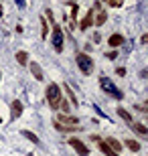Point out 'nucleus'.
I'll use <instances>...</instances> for the list:
<instances>
[{
  "label": "nucleus",
  "instance_id": "1",
  "mask_svg": "<svg viewBox=\"0 0 148 156\" xmlns=\"http://www.w3.org/2000/svg\"><path fill=\"white\" fill-rule=\"evenodd\" d=\"M47 101L51 104L53 110H57L59 105H61V91H59V85L51 83V85L47 87Z\"/></svg>",
  "mask_w": 148,
  "mask_h": 156
},
{
  "label": "nucleus",
  "instance_id": "2",
  "mask_svg": "<svg viewBox=\"0 0 148 156\" xmlns=\"http://www.w3.org/2000/svg\"><path fill=\"white\" fill-rule=\"evenodd\" d=\"M99 87H102L106 93H110V95H114V98L122 99V91H120V89H116V85H114V81H112V79L102 77V79H99Z\"/></svg>",
  "mask_w": 148,
  "mask_h": 156
},
{
  "label": "nucleus",
  "instance_id": "3",
  "mask_svg": "<svg viewBox=\"0 0 148 156\" xmlns=\"http://www.w3.org/2000/svg\"><path fill=\"white\" fill-rule=\"evenodd\" d=\"M77 65H79V69L83 71L85 75H91V71H93V61H91L89 55L79 53V55H77Z\"/></svg>",
  "mask_w": 148,
  "mask_h": 156
},
{
  "label": "nucleus",
  "instance_id": "4",
  "mask_svg": "<svg viewBox=\"0 0 148 156\" xmlns=\"http://www.w3.org/2000/svg\"><path fill=\"white\" fill-rule=\"evenodd\" d=\"M53 47L55 51H63V33H61V27L59 24H53Z\"/></svg>",
  "mask_w": 148,
  "mask_h": 156
},
{
  "label": "nucleus",
  "instance_id": "5",
  "mask_svg": "<svg viewBox=\"0 0 148 156\" xmlns=\"http://www.w3.org/2000/svg\"><path fill=\"white\" fill-rule=\"evenodd\" d=\"M69 144H71V148H75V152H77L79 156H87V154H89V148H87V146L83 144L81 140L71 138V140H69Z\"/></svg>",
  "mask_w": 148,
  "mask_h": 156
},
{
  "label": "nucleus",
  "instance_id": "6",
  "mask_svg": "<svg viewBox=\"0 0 148 156\" xmlns=\"http://www.w3.org/2000/svg\"><path fill=\"white\" fill-rule=\"evenodd\" d=\"M10 108H12V114H10V118H12V120H16V118L20 116V114H23V104H20L18 99H14V101L10 104Z\"/></svg>",
  "mask_w": 148,
  "mask_h": 156
},
{
  "label": "nucleus",
  "instance_id": "7",
  "mask_svg": "<svg viewBox=\"0 0 148 156\" xmlns=\"http://www.w3.org/2000/svg\"><path fill=\"white\" fill-rule=\"evenodd\" d=\"M29 67H31V71H33V75L37 77V81H41L43 79V71H41V67L37 63H29Z\"/></svg>",
  "mask_w": 148,
  "mask_h": 156
},
{
  "label": "nucleus",
  "instance_id": "8",
  "mask_svg": "<svg viewBox=\"0 0 148 156\" xmlns=\"http://www.w3.org/2000/svg\"><path fill=\"white\" fill-rule=\"evenodd\" d=\"M99 150H102L106 156H120L118 152H114V150H112V148H110L108 144H106V142H99Z\"/></svg>",
  "mask_w": 148,
  "mask_h": 156
},
{
  "label": "nucleus",
  "instance_id": "9",
  "mask_svg": "<svg viewBox=\"0 0 148 156\" xmlns=\"http://www.w3.org/2000/svg\"><path fill=\"white\" fill-rule=\"evenodd\" d=\"M106 144H108V146H110V148H112L114 152H118V154H120V150H122V144H120L118 140H114V138H110L108 142H106Z\"/></svg>",
  "mask_w": 148,
  "mask_h": 156
},
{
  "label": "nucleus",
  "instance_id": "10",
  "mask_svg": "<svg viewBox=\"0 0 148 156\" xmlns=\"http://www.w3.org/2000/svg\"><path fill=\"white\" fill-rule=\"evenodd\" d=\"M122 43H124V37L122 35H112L110 37V45L112 47H118V45H122Z\"/></svg>",
  "mask_w": 148,
  "mask_h": 156
},
{
  "label": "nucleus",
  "instance_id": "11",
  "mask_svg": "<svg viewBox=\"0 0 148 156\" xmlns=\"http://www.w3.org/2000/svg\"><path fill=\"white\" fill-rule=\"evenodd\" d=\"M59 120H61L63 124H71L73 128H77V118H71V116H61Z\"/></svg>",
  "mask_w": 148,
  "mask_h": 156
},
{
  "label": "nucleus",
  "instance_id": "12",
  "mask_svg": "<svg viewBox=\"0 0 148 156\" xmlns=\"http://www.w3.org/2000/svg\"><path fill=\"white\" fill-rule=\"evenodd\" d=\"M16 61H18L20 65H27V63H29V57H27V53H24V51H18V53H16Z\"/></svg>",
  "mask_w": 148,
  "mask_h": 156
},
{
  "label": "nucleus",
  "instance_id": "13",
  "mask_svg": "<svg viewBox=\"0 0 148 156\" xmlns=\"http://www.w3.org/2000/svg\"><path fill=\"white\" fill-rule=\"evenodd\" d=\"M130 128H134L136 132H140V134H144V136H148V128H144L142 124H134V122H132V124H130Z\"/></svg>",
  "mask_w": 148,
  "mask_h": 156
},
{
  "label": "nucleus",
  "instance_id": "14",
  "mask_svg": "<svg viewBox=\"0 0 148 156\" xmlns=\"http://www.w3.org/2000/svg\"><path fill=\"white\" fill-rule=\"evenodd\" d=\"M118 116H120V118H124V120L128 122V124H132V116L124 110V108H118Z\"/></svg>",
  "mask_w": 148,
  "mask_h": 156
},
{
  "label": "nucleus",
  "instance_id": "15",
  "mask_svg": "<svg viewBox=\"0 0 148 156\" xmlns=\"http://www.w3.org/2000/svg\"><path fill=\"white\" fill-rule=\"evenodd\" d=\"M23 136H27V138H29L31 142H34V144H39V138H37L33 132H29V130H23Z\"/></svg>",
  "mask_w": 148,
  "mask_h": 156
},
{
  "label": "nucleus",
  "instance_id": "16",
  "mask_svg": "<svg viewBox=\"0 0 148 156\" xmlns=\"http://www.w3.org/2000/svg\"><path fill=\"white\" fill-rule=\"evenodd\" d=\"M91 18H93V12H89V14H87V16L83 18V23H81V29H83V30H85L87 27L91 24Z\"/></svg>",
  "mask_w": 148,
  "mask_h": 156
},
{
  "label": "nucleus",
  "instance_id": "17",
  "mask_svg": "<svg viewBox=\"0 0 148 156\" xmlns=\"http://www.w3.org/2000/svg\"><path fill=\"white\" fill-rule=\"evenodd\" d=\"M126 146H128L130 150H140V144H138L136 140H126Z\"/></svg>",
  "mask_w": 148,
  "mask_h": 156
},
{
  "label": "nucleus",
  "instance_id": "18",
  "mask_svg": "<svg viewBox=\"0 0 148 156\" xmlns=\"http://www.w3.org/2000/svg\"><path fill=\"white\" fill-rule=\"evenodd\" d=\"M106 18H108V16H106V12H99V14H97V18H96V24H99V27H102V24L106 23Z\"/></svg>",
  "mask_w": 148,
  "mask_h": 156
},
{
  "label": "nucleus",
  "instance_id": "19",
  "mask_svg": "<svg viewBox=\"0 0 148 156\" xmlns=\"http://www.w3.org/2000/svg\"><path fill=\"white\" fill-rule=\"evenodd\" d=\"M67 93H69V99H71V104H73V105H77V99H75L73 91H71V89H69V85H67Z\"/></svg>",
  "mask_w": 148,
  "mask_h": 156
},
{
  "label": "nucleus",
  "instance_id": "20",
  "mask_svg": "<svg viewBox=\"0 0 148 156\" xmlns=\"http://www.w3.org/2000/svg\"><path fill=\"white\" fill-rule=\"evenodd\" d=\"M106 2H108L110 6H116V8H118V6H122V0H106Z\"/></svg>",
  "mask_w": 148,
  "mask_h": 156
},
{
  "label": "nucleus",
  "instance_id": "21",
  "mask_svg": "<svg viewBox=\"0 0 148 156\" xmlns=\"http://www.w3.org/2000/svg\"><path fill=\"white\" fill-rule=\"evenodd\" d=\"M93 110H96V112H97V114H99V116H102V118H103V120H108V116H106V114H103V112H102V110H99V108H97V105H93Z\"/></svg>",
  "mask_w": 148,
  "mask_h": 156
},
{
  "label": "nucleus",
  "instance_id": "22",
  "mask_svg": "<svg viewBox=\"0 0 148 156\" xmlns=\"http://www.w3.org/2000/svg\"><path fill=\"white\" fill-rule=\"evenodd\" d=\"M118 75H120V77L126 75V69H124V67H120V69H118Z\"/></svg>",
  "mask_w": 148,
  "mask_h": 156
},
{
  "label": "nucleus",
  "instance_id": "23",
  "mask_svg": "<svg viewBox=\"0 0 148 156\" xmlns=\"http://www.w3.org/2000/svg\"><path fill=\"white\" fill-rule=\"evenodd\" d=\"M108 57H110V59H116V57H118V53L112 51V53H108Z\"/></svg>",
  "mask_w": 148,
  "mask_h": 156
},
{
  "label": "nucleus",
  "instance_id": "24",
  "mask_svg": "<svg viewBox=\"0 0 148 156\" xmlns=\"http://www.w3.org/2000/svg\"><path fill=\"white\" fill-rule=\"evenodd\" d=\"M14 2H16V4L20 6V8H24V0H14Z\"/></svg>",
  "mask_w": 148,
  "mask_h": 156
},
{
  "label": "nucleus",
  "instance_id": "25",
  "mask_svg": "<svg viewBox=\"0 0 148 156\" xmlns=\"http://www.w3.org/2000/svg\"><path fill=\"white\" fill-rule=\"evenodd\" d=\"M142 43H148V35H144V37H142Z\"/></svg>",
  "mask_w": 148,
  "mask_h": 156
},
{
  "label": "nucleus",
  "instance_id": "26",
  "mask_svg": "<svg viewBox=\"0 0 148 156\" xmlns=\"http://www.w3.org/2000/svg\"><path fill=\"white\" fill-rule=\"evenodd\" d=\"M0 16H2V6H0Z\"/></svg>",
  "mask_w": 148,
  "mask_h": 156
},
{
  "label": "nucleus",
  "instance_id": "27",
  "mask_svg": "<svg viewBox=\"0 0 148 156\" xmlns=\"http://www.w3.org/2000/svg\"><path fill=\"white\" fill-rule=\"evenodd\" d=\"M0 122H2V118H0Z\"/></svg>",
  "mask_w": 148,
  "mask_h": 156
},
{
  "label": "nucleus",
  "instance_id": "28",
  "mask_svg": "<svg viewBox=\"0 0 148 156\" xmlns=\"http://www.w3.org/2000/svg\"><path fill=\"white\" fill-rule=\"evenodd\" d=\"M146 104H148V101H146Z\"/></svg>",
  "mask_w": 148,
  "mask_h": 156
}]
</instances>
